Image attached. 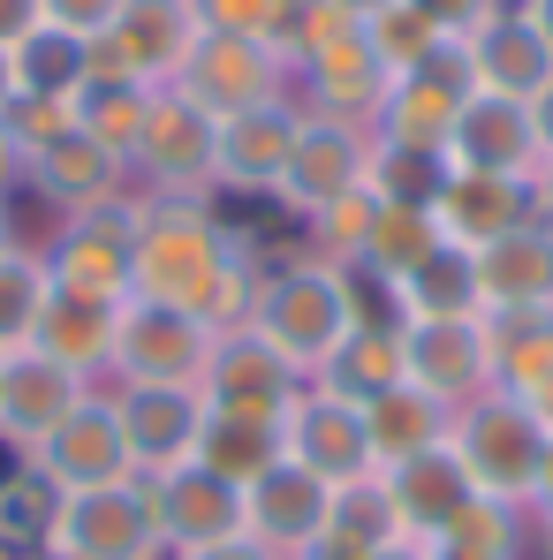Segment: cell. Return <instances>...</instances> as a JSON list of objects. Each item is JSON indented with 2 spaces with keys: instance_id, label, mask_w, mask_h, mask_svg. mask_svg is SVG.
Segmentation results:
<instances>
[{
  "instance_id": "cell-1",
  "label": "cell",
  "mask_w": 553,
  "mask_h": 560,
  "mask_svg": "<svg viewBox=\"0 0 553 560\" xmlns=\"http://www.w3.org/2000/svg\"><path fill=\"white\" fill-rule=\"evenodd\" d=\"M258 288H266V250L243 228H228L212 197H145L137 273H129L137 303H168L205 318L212 334H235L251 326Z\"/></svg>"
},
{
  "instance_id": "cell-2",
  "label": "cell",
  "mask_w": 553,
  "mask_h": 560,
  "mask_svg": "<svg viewBox=\"0 0 553 560\" xmlns=\"http://www.w3.org/2000/svg\"><path fill=\"white\" fill-rule=\"evenodd\" d=\"M251 326H258L303 378H319L334 364V349H342L365 318H357L349 273H334V266H319V258H280V266H266V288H258Z\"/></svg>"
},
{
  "instance_id": "cell-3",
  "label": "cell",
  "mask_w": 553,
  "mask_h": 560,
  "mask_svg": "<svg viewBox=\"0 0 553 560\" xmlns=\"http://www.w3.org/2000/svg\"><path fill=\"white\" fill-rule=\"evenodd\" d=\"M448 447L462 455L470 469V485L485 492V500H508V508H523L531 515V492H539V469H546V447L553 432L516 401V394H477L470 409H456V432H448Z\"/></svg>"
},
{
  "instance_id": "cell-4",
  "label": "cell",
  "mask_w": 553,
  "mask_h": 560,
  "mask_svg": "<svg viewBox=\"0 0 553 560\" xmlns=\"http://www.w3.org/2000/svg\"><path fill=\"white\" fill-rule=\"evenodd\" d=\"M54 560H168V538L152 523L145 477L99 485V492H61L54 530H46Z\"/></svg>"
},
{
  "instance_id": "cell-5",
  "label": "cell",
  "mask_w": 553,
  "mask_h": 560,
  "mask_svg": "<svg viewBox=\"0 0 553 560\" xmlns=\"http://www.w3.org/2000/svg\"><path fill=\"white\" fill-rule=\"evenodd\" d=\"M137 220H145V197H114V205H92V212H69L54 220V243L46 266H54V288H84V295H106V303H129V273H137Z\"/></svg>"
},
{
  "instance_id": "cell-6",
  "label": "cell",
  "mask_w": 553,
  "mask_h": 560,
  "mask_svg": "<svg viewBox=\"0 0 553 560\" xmlns=\"http://www.w3.org/2000/svg\"><path fill=\"white\" fill-rule=\"evenodd\" d=\"M175 92L189 106H205L212 121H235V114H258V106L296 98V69L280 61L274 46H251V38H228V31H197Z\"/></svg>"
},
{
  "instance_id": "cell-7",
  "label": "cell",
  "mask_w": 553,
  "mask_h": 560,
  "mask_svg": "<svg viewBox=\"0 0 553 560\" xmlns=\"http://www.w3.org/2000/svg\"><path fill=\"white\" fill-rule=\"evenodd\" d=\"M212 364V326L168 311V303H122V326H114V364L106 386H205Z\"/></svg>"
},
{
  "instance_id": "cell-8",
  "label": "cell",
  "mask_w": 553,
  "mask_h": 560,
  "mask_svg": "<svg viewBox=\"0 0 553 560\" xmlns=\"http://www.w3.org/2000/svg\"><path fill=\"white\" fill-rule=\"evenodd\" d=\"M212 144H220V121L205 106H189L175 84L152 92L137 160H129L137 197H212Z\"/></svg>"
},
{
  "instance_id": "cell-9",
  "label": "cell",
  "mask_w": 553,
  "mask_h": 560,
  "mask_svg": "<svg viewBox=\"0 0 553 560\" xmlns=\"http://www.w3.org/2000/svg\"><path fill=\"white\" fill-rule=\"evenodd\" d=\"M197 31H205L197 23V0H122L114 31L92 38V77H129V84L168 92L183 77Z\"/></svg>"
},
{
  "instance_id": "cell-10",
  "label": "cell",
  "mask_w": 553,
  "mask_h": 560,
  "mask_svg": "<svg viewBox=\"0 0 553 560\" xmlns=\"http://www.w3.org/2000/svg\"><path fill=\"white\" fill-rule=\"evenodd\" d=\"M23 463L38 469L54 492H99V485H122V477H137L129 463V440H122V417H114V394L92 386V401L77 409V417H61Z\"/></svg>"
},
{
  "instance_id": "cell-11",
  "label": "cell",
  "mask_w": 553,
  "mask_h": 560,
  "mask_svg": "<svg viewBox=\"0 0 553 560\" xmlns=\"http://www.w3.org/2000/svg\"><path fill=\"white\" fill-rule=\"evenodd\" d=\"M365 160H371V129L303 106V129H296V152H288V167H280L274 205H280V212H296V220H311L319 205L365 189Z\"/></svg>"
},
{
  "instance_id": "cell-12",
  "label": "cell",
  "mask_w": 553,
  "mask_h": 560,
  "mask_svg": "<svg viewBox=\"0 0 553 560\" xmlns=\"http://www.w3.org/2000/svg\"><path fill=\"white\" fill-rule=\"evenodd\" d=\"M145 500H152V523H160L168 553H197V546L243 538V485H228L220 469H205L197 455L175 469H152Z\"/></svg>"
},
{
  "instance_id": "cell-13",
  "label": "cell",
  "mask_w": 553,
  "mask_h": 560,
  "mask_svg": "<svg viewBox=\"0 0 553 560\" xmlns=\"http://www.w3.org/2000/svg\"><path fill=\"white\" fill-rule=\"evenodd\" d=\"M326 508H334V485L280 455L266 477L243 485V538L266 546L274 560H303L326 538Z\"/></svg>"
},
{
  "instance_id": "cell-14",
  "label": "cell",
  "mask_w": 553,
  "mask_h": 560,
  "mask_svg": "<svg viewBox=\"0 0 553 560\" xmlns=\"http://www.w3.org/2000/svg\"><path fill=\"white\" fill-rule=\"evenodd\" d=\"M402 378L448 409H470L477 394H493L485 318H402Z\"/></svg>"
},
{
  "instance_id": "cell-15",
  "label": "cell",
  "mask_w": 553,
  "mask_h": 560,
  "mask_svg": "<svg viewBox=\"0 0 553 560\" xmlns=\"http://www.w3.org/2000/svg\"><path fill=\"white\" fill-rule=\"evenodd\" d=\"M280 455L303 463L311 477H326V485H349V477L379 469L371 463L365 409L342 401V394H326V386H303V394L288 401V417H280Z\"/></svg>"
},
{
  "instance_id": "cell-16",
  "label": "cell",
  "mask_w": 553,
  "mask_h": 560,
  "mask_svg": "<svg viewBox=\"0 0 553 560\" xmlns=\"http://www.w3.org/2000/svg\"><path fill=\"white\" fill-rule=\"evenodd\" d=\"M92 401V378H77L69 364L38 357V349H15L0 357V447L23 463L61 417H77Z\"/></svg>"
},
{
  "instance_id": "cell-17",
  "label": "cell",
  "mask_w": 553,
  "mask_h": 560,
  "mask_svg": "<svg viewBox=\"0 0 553 560\" xmlns=\"http://www.w3.org/2000/svg\"><path fill=\"white\" fill-rule=\"evenodd\" d=\"M311 378L280 357L258 326H235V334H212V364H205V401L212 409H251V417H288V401L303 394Z\"/></svg>"
},
{
  "instance_id": "cell-18",
  "label": "cell",
  "mask_w": 553,
  "mask_h": 560,
  "mask_svg": "<svg viewBox=\"0 0 553 560\" xmlns=\"http://www.w3.org/2000/svg\"><path fill=\"white\" fill-rule=\"evenodd\" d=\"M462 98H470V69H462V46L448 38V46H440L425 69L394 77V92H387V106H379L371 137H387V144H425V152H448Z\"/></svg>"
},
{
  "instance_id": "cell-19",
  "label": "cell",
  "mask_w": 553,
  "mask_h": 560,
  "mask_svg": "<svg viewBox=\"0 0 553 560\" xmlns=\"http://www.w3.org/2000/svg\"><path fill=\"white\" fill-rule=\"evenodd\" d=\"M462 69H470V92H493V98H531L553 84V46L539 38V23L508 0L493 8L470 38H462Z\"/></svg>"
},
{
  "instance_id": "cell-20",
  "label": "cell",
  "mask_w": 553,
  "mask_h": 560,
  "mask_svg": "<svg viewBox=\"0 0 553 560\" xmlns=\"http://www.w3.org/2000/svg\"><path fill=\"white\" fill-rule=\"evenodd\" d=\"M106 394H114V417H122L137 477L197 455V432H205V394L197 386H106Z\"/></svg>"
},
{
  "instance_id": "cell-21",
  "label": "cell",
  "mask_w": 553,
  "mask_h": 560,
  "mask_svg": "<svg viewBox=\"0 0 553 560\" xmlns=\"http://www.w3.org/2000/svg\"><path fill=\"white\" fill-rule=\"evenodd\" d=\"M296 129H303V106L280 98V106H258V114H235L220 121V144H212V197H274L280 167L296 152Z\"/></svg>"
},
{
  "instance_id": "cell-22",
  "label": "cell",
  "mask_w": 553,
  "mask_h": 560,
  "mask_svg": "<svg viewBox=\"0 0 553 560\" xmlns=\"http://www.w3.org/2000/svg\"><path fill=\"white\" fill-rule=\"evenodd\" d=\"M23 189L54 212V220H69V212H92V205H114V197H129V167L114 160V152H99L84 129H69V137H54L46 152H31L23 160Z\"/></svg>"
},
{
  "instance_id": "cell-23",
  "label": "cell",
  "mask_w": 553,
  "mask_h": 560,
  "mask_svg": "<svg viewBox=\"0 0 553 560\" xmlns=\"http://www.w3.org/2000/svg\"><path fill=\"white\" fill-rule=\"evenodd\" d=\"M448 160L456 167H485V175H539V121L523 98H493V92H470L456 114V137H448Z\"/></svg>"
},
{
  "instance_id": "cell-24",
  "label": "cell",
  "mask_w": 553,
  "mask_h": 560,
  "mask_svg": "<svg viewBox=\"0 0 553 560\" xmlns=\"http://www.w3.org/2000/svg\"><path fill=\"white\" fill-rule=\"evenodd\" d=\"M433 220H440V235H448L456 250H485V243L516 235L523 220H539V205H531V183H523V175L456 167L448 189H440V205H433Z\"/></svg>"
},
{
  "instance_id": "cell-25",
  "label": "cell",
  "mask_w": 553,
  "mask_h": 560,
  "mask_svg": "<svg viewBox=\"0 0 553 560\" xmlns=\"http://www.w3.org/2000/svg\"><path fill=\"white\" fill-rule=\"evenodd\" d=\"M387 92H394V77H387V61L365 46V31H357V38H342V46H326L319 61H303V69H296V106L334 114V121H357V129L379 121Z\"/></svg>"
},
{
  "instance_id": "cell-26",
  "label": "cell",
  "mask_w": 553,
  "mask_h": 560,
  "mask_svg": "<svg viewBox=\"0 0 553 560\" xmlns=\"http://www.w3.org/2000/svg\"><path fill=\"white\" fill-rule=\"evenodd\" d=\"M114 326H122V303L84 295V288H54V295H46V311H38V326H31V349H38V357H54V364H69V372L92 378V386H106V364H114Z\"/></svg>"
},
{
  "instance_id": "cell-27",
  "label": "cell",
  "mask_w": 553,
  "mask_h": 560,
  "mask_svg": "<svg viewBox=\"0 0 553 560\" xmlns=\"http://www.w3.org/2000/svg\"><path fill=\"white\" fill-rule=\"evenodd\" d=\"M387 492H394V515H402V530H410L417 546H433L462 508L477 500V485H470V469H462L456 447H425V455L394 463L387 469Z\"/></svg>"
},
{
  "instance_id": "cell-28",
  "label": "cell",
  "mask_w": 553,
  "mask_h": 560,
  "mask_svg": "<svg viewBox=\"0 0 553 560\" xmlns=\"http://www.w3.org/2000/svg\"><path fill=\"white\" fill-rule=\"evenodd\" d=\"M477 258V295L485 311H553V228L523 220L516 235L470 250Z\"/></svg>"
},
{
  "instance_id": "cell-29",
  "label": "cell",
  "mask_w": 553,
  "mask_h": 560,
  "mask_svg": "<svg viewBox=\"0 0 553 560\" xmlns=\"http://www.w3.org/2000/svg\"><path fill=\"white\" fill-rule=\"evenodd\" d=\"M365 432H371V463L394 469V463H410V455H425V447H448L456 409L402 378V386H387V394H371V401H365Z\"/></svg>"
},
{
  "instance_id": "cell-30",
  "label": "cell",
  "mask_w": 553,
  "mask_h": 560,
  "mask_svg": "<svg viewBox=\"0 0 553 560\" xmlns=\"http://www.w3.org/2000/svg\"><path fill=\"white\" fill-rule=\"evenodd\" d=\"M394 311L402 318H485V295H477V258L440 243L425 266L394 280Z\"/></svg>"
},
{
  "instance_id": "cell-31",
  "label": "cell",
  "mask_w": 553,
  "mask_h": 560,
  "mask_svg": "<svg viewBox=\"0 0 553 560\" xmlns=\"http://www.w3.org/2000/svg\"><path fill=\"white\" fill-rule=\"evenodd\" d=\"M197 463L220 469L228 485H251L280 463V417H251V409H212L205 401V432H197Z\"/></svg>"
},
{
  "instance_id": "cell-32",
  "label": "cell",
  "mask_w": 553,
  "mask_h": 560,
  "mask_svg": "<svg viewBox=\"0 0 553 560\" xmlns=\"http://www.w3.org/2000/svg\"><path fill=\"white\" fill-rule=\"evenodd\" d=\"M485 357L500 394H531L553 372V311H485Z\"/></svg>"
},
{
  "instance_id": "cell-33",
  "label": "cell",
  "mask_w": 553,
  "mask_h": 560,
  "mask_svg": "<svg viewBox=\"0 0 553 560\" xmlns=\"http://www.w3.org/2000/svg\"><path fill=\"white\" fill-rule=\"evenodd\" d=\"M456 175V160L448 152H425V144H387V137H371V160H365V189L379 205H410V212H433L440 205V189Z\"/></svg>"
},
{
  "instance_id": "cell-34",
  "label": "cell",
  "mask_w": 553,
  "mask_h": 560,
  "mask_svg": "<svg viewBox=\"0 0 553 560\" xmlns=\"http://www.w3.org/2000/svg\"><path fill=\"white\" fill-rule=\"evenodd\" d=\"M145 114H152V84H129V77H92V84L77 92V129L92 137L99 152H114L122 167L137 160Z\"/></svg>"
},
{
  "instance_id": "cell-35",
  "label": "cell",
  "mask_w": 553,
  "mask_h": 560,
  "mask_svg": "<svg viewBox=\"0 0 553 560\" xmlns=\"http://www.w3.org/2000/svg\"><path fill=\"white\" fill-rule=\"evenodd\" d=\"M311 386H326V394H342V401H357V409H365L371 394L402 386V326H357Z\"/></svg>"
},
{
  "instance_id": "cell-36",
  "label": "cell",
  "mask_w": 553,
  "mask_h": 560,
  "mask_svg": "<svg viewBox=\"0 0 553 560\" xmlns=\"http://www.w3.org/2000/svg\"><path fill=\"white\" fill-rule=\"evenodd\" d=\"M326 538H334V546H349V553H379V546L410 538V530H402V515H394L387 469H365V477L334 485V508H326Z\"/></svg>"
},
{
  "instance_id": "cell-37",
  "label": "cell",
  "mask_w": 553,
  "mask_h": 560,
  "mask_svg": "<svg viewBox=\"0 0 553 560\" xmlns=\"http://www.w3.org/2000/svg\"><path fill=\"white\" fill-rule=\"evenodd\" d=\"M8 61H15V92H38V98H77L92 84V38L54 31V23H38Z\"/></svg>"
},
{
  "instance_id": "cell-38",
  "label": "cell",
  "mask_w": 553,
  "mask_h": 560,
  "mask_svg": "<svg viewBox=\"0 0 553 560\" xmlns=\"http://www.w3.org/2000/svg\"><path fill=\"white\" fill-rule=\"evenodd\" d=\"M46 295H54L46 250H38V243H8V250H0V357L31 349V326H38Z\"/></svg>"
},
{
  "instance_id": "cell-39",
  "label": "cell",
  "mask_w": 553,
  "mask_h": 560,
  "mask_svg": "<svg viewBox=\"0 0 553 560\" xmlns=\"http://www.w3.org/2000/svg\"><path fill=\"white\" fill-rule=\"evenodd\" d=\"M371 220H379V197H371V189H349V197L319 205V212L303 220V250H296V258H319V266H334V273H357V266H365V243H371Z\"/></svg>"
},
{
  "instance_id": "cell-40",
  "label": "cell",
  "mask_w": 553,
  "mask_h": 560,
  "mask_svg": "<svg viewBox=\"0 0 553 560\" xmlns=\"http://www.w3.org/2000/svg\"><path fill=\"white\" fill-rule=\"evenodd\" d=\"M523 546H531V515L508 500H485V492L433 538V553H470V560H523Z\"/></svg>"
},
{
  "instance_id": "cell-41",
  "label": "cell",
  "mask_w": 553,
  "mask_h": 560,
  "mask_svg": "<svg viewBox=\"0 0 553 560\" xmlns=\"http://www.w3.org/2000/svg\"><path fill=\"white\" fill-rule=\"evenodd\" d=\"M448 235H440V220L433 212H410V205H379V220H371V243H365V266L357 273H371V280H394L410 273V266H425L433 250H440Z\"/></svg>"
},
{
  "instance_id": "cell-42",
  "label": "cell",
  "mask_w": 553,
  "mask_h": 560,
  "mask_svg": "<svg viewBox=\"0 0 553 560\" xmlns=\"http://www.w3.org/2000/svg\"><path fill=\"white\" fill-rule=\"evenodd\" d=\"M54 508L61 492L38 477L31 463H15L0 477V560H23V553H46V530H54Z\"/></svg>"
},
{
  "instance_id": "cell-43",
  "label": "cell",
  "mask_w": 553,
  "mask_h": 560,
  "mask_svg": "<svg viewBox=\"0 0 553 560\" xmlns=\"http://www.w3.org/2000/svg\"><path fill=\"white\" fill-rule=\"evenodd\" d=\"M365 46L387 61V77H410V69H425L448 38L410 8V0H394V8H379V15H365Z\"/></svg>"
},
{
  "instance_id": "cell-44",
  "label": "cell",
  "mask_w": 553,
  "mask_h": 560,
  "mask_svg": "<svg viewBox=\"0 0 553 560\" xmlns=\"http://www.w3.org/2000/svg\"><path fill=\"white\" fill-rule=\"evenodd\" d=\"M296 8L303 0H197V23L205 31H228V38H251V46H274L280 61H288Z\"/></svg>"
},
{
  "instance_id": "cell-45",
  "label": "cell",
  "mask_w": 553,
  "mask_h": 560,
  "mask_svg": "<svg viewBox=\"0 0 553 560\" xmlns=\"http://www.w3.org/2000/svg\"><path fill=\"white\" fill-rule=\"evenodd\" d=\"M0 121H8V137H15V144H23V160H31V152H46L54 137H69V129H77V98H38V92H15Z\"/></svg>"
},
{
  "instance_id": "cell-46",
  "label": "cell",
  "mask_w": 553,
  "mask_h": 560,
  "mask_svg": "<svg viewBox=\"0 0 553 560\" xmlns=\"http://www.w3.org/2000/svg\"><path fill=\"white\" fill-rule=\"evenodd\" d=\"M357 31H365V15H349V8H334V0H303V8H296V31H288V69L319 61L326 46H342V38H357Z\"/></svg>"
},
{
  "instance_id": "cell-47",
  "label": "cell",
  "mask_w": 553,
  "mask_h": 560,
  "mask_svg": "<svg viewBox=\"0 0 553 560\" xmlns=\"http://www.w3.org/2000/svg\"><path fill=\"white\" fill-rule=\"evenodd\" d=\"M410 8H417V15H425L440 38H456V46H462V38H470V31H477L493 8H508V0H410Z\"/></svg>"
},
{
  "instance_id": "cell-48",
  "label": "cell",
  "mask_w": 553,
  "mask_h": 560,
  "mask_svg": "<svg viewBox=\"0 0 553 560\" xmlns=\"http://www.w3.org/2000/svg\"><path fill=\"white\" fill-rule=\"evenodd\" d=\"M38 8H46V23H54V31H77V38L114 31V15H122V0H38Z\"/></svg>"
},
{
  "instance_id": "cell-49",
  "label": "cell",
  "mask_w": 553,
  "mask_h": 560,
  "mask_svg": "<svg viewBox=\"0 0 553 560\" xmlns=\"http://www.w3.org/2000/svg\"><path fill=\"white\" fill-rule=\"evenodd\" d=\"M38 23H46V8H38V0H0V46H8V54H15Z\"/></svg>"
},
{
  "instance_id": "cell-50",
  "label": "cell",
  "mask_w": 553,
  "mask_h": 560,
  "mask_svg": "<svg viewBox=\"0 0 553 560\" xmlns=\"http://www.w3.org/2000/svg\"><path fill=\"white\" fill-rule=\"evenodd\" d=\"M168 560H274L266 546H251V538H220V546H197V553H168Z\"/></svg>"
},
{
  "instance_id": "cell-51",
  "label": "cell",
  "mask_w": 553,
  "mask_h": 560,
  "mask_svg": "<svg viewBox=\"0 0 553 560\" xmlns=\"http://www.w3.org/2000/svg\"><path fill=\"white\" fill-rule=\"evenodd\" d=\"M15 189H23V144H15V137H8V121H0V205H8Z\"/></svg>"
},
{
  "instance_id": "cell-52",
  "label": "cell",
  "mask_w": 553,
  "mask_h": 560,
  "mask_svg": "<svg viewBox=\"0 0 553 560\" xmlns=\"http://www.w3.org/2000/svg\"><path fill=\"white\" fill-rule=\"evenodd\" d=\"M531 205H539V220L553 228V152L539 160V175H531Z\"/></svg>"
},
{
  "instance_id": "cell-53",
  "label": "cell",
  "mask_w": 553,
  "mask_h": 560,
  "mask_svg": "<svg viewBox=\"0 0 553 560\" xmlns=\"http://www.w3.org/2000/svg\"><path fill=\"white\" fill-rule=\"evenodd\" d=\"M523 409H531V417H539V424H546V432H553V372L539 378L531 394H523Z\"/></svg>"
},
{
  "instance_id": "cell-54",
  "label": "cell",
  "mask_w": 553,
  "mask_h": 560,
  "mask_svg": "<svg viewBox=\"0 0 553 560\" xmlns=\"http://www.w3.org/2000/svg\"><path fill=\"white\" fill-rule=\"evenodd\" d=\"M531 121H539V152H553V84L531 98Z\"/></svg>"
},
{
  "instance_id": "cell-55",
  "label": "cell",
  "mask_w": 553,
  "mask_h": 560,
  "mask_svg": "<svg viewBox=\"0 0 553 560\" xmlns=\"http://www.w3.org/2000/svg\"><path fill=\"white\" fill-rule=\"evenodd\" d=\"M516 8H523V15L539 23V38H546V46H553V0H516Z\"/></svg>"
},
{
  "instance_id": "cell-56",
  "label": "cell",
  "mask_w": 553,
  "mask_h": 560,
  "mask_svg": "<svg viewBox=\"0 0 553 560\" xmlns=\"http://www.w3.org/2000/svg\"><path fill=\"white\" fill-rule=\"evenodd\" d=\"M553 508V447H546V469H539V492H531V515H546Z\"/></svg>"
},
{
  "instance_id": "cell-57",
  "label": "cell",
  "mask_w": 553,
  "mask_h": 560,
  "mask_svg": "<svg viewBox=\"0 0 553 560\" xmlns=\"http://www.w3.org/2000/svg\"><path fill=\"white\" fill-rule=\"evenodd\" d=\"M365 560H425V546H417V538H394V546H379V553H365Z\"/></svg>"
},
{
  "instance_id": "cell-58",
  "label": "cell",
  "mask_w": 553,
  "mask_h": 560,
  "mask_svg": "<svg viewBox=\"0 0 553 560\" xmlns=\"http://www.w3.org/2000/svg\"><path fill=\"white\" fill-rule=\"evenodd\" d=\"M531 546L553 560V508H546V515H531Z\"/></svg>"
},
{
  "instance_id": "cell-59",
  "label": "cell",
  "mask_w": 553,
  "mask_h": 560,
  "mask_svg": "<svg viewBox=\"0 0 553 560\" xmlns=\"http://www.w3.org/2000/svg\"><path fill=\"white\" fill-rule=\"evenodd\" d=\"M8 98H15V61H8V46H0V114H8Z\"/></svg>"
},
{
  "instance_id": "cell-60",
  "label": "cell",
  "mask_w": 553,
  "mask_h": 560,
  "mask_svg": "<svg viewBox=\"0 0 553 560\" xmlns=\"http://www.w3.org/2000/svg\"><path fill=\"white\" fill-rule=\"evenodd\" d=\"M8 243H23V228H15V212L0 205V250H8Z\"/></svg>"
},
{
  "instance_id": "cell-61",
  "label": "cell",
  "mask_w": 553,
  "mask_h": 560,
  "mask_svg": "<svg viewBox=\"0 0 553 560\" xmlns=\"http://www.w3.org/2000/svg\"><path fill=\"white\" fill-rule=\"evenodd\" d=\"M334 8H349V15H379V8H394V0H334Z\"/></svg>"
},
{
  "instance_id": "cell-62",
  "label": "cell",
  "mask_w": 553,
  "mask_h": 560,
  "mask_svg": "<svg viewBox=\"0 0 553 560\" xmlns=\"http://www.w3.org/2000/svg\"><path fill=\"white\" fill-rule=\"evenodd\" d=\"M425 560H470V553H433V546H425Z\"/></svg>"
},
{
  "instance_id": "cell-63",
  "label": "cell",
  "mask_w": 553,
  "mask_h": 560,
  "mask_svg": "<svg viewBox=\"0 0 553 560\" xmlns=\"http://www.w3.org/2000/svg\"><path fill=\"white\" fill-rule=\"evenodd\" d=\"M23 560H54V553H23Z\"/></svg>"
}]
</instances>
